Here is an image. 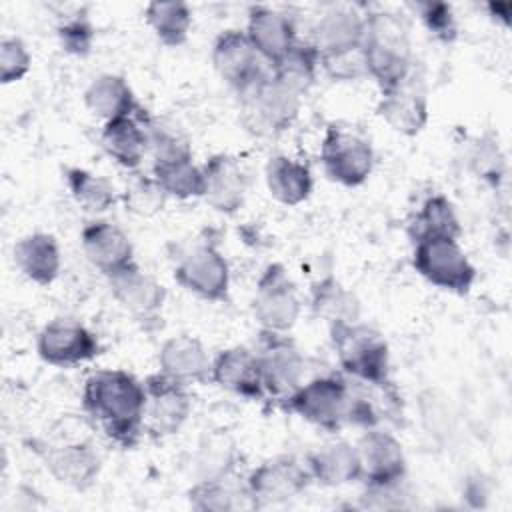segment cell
Returning <instances> with one entry per match:
<instances>
[{"instance_id": "cell-1", "label": "cell", "mask_w": 512, "mask_h": 512, "mask_svg": "<svg viewBox=\"0 0 512 512\" xmlns=\"http://www.w3.org/2000/svg\"><path fill=\"white\" fill-rule=\"evenodd\" d=\"M82 408L116 446H138L144 434L146 390L134 374L120 368L92 372L82 388Z\"/></svg>"}, {"instance_id": "cell-2", "label": "cell", "mask_w": 512, "mask_h": 512, "mask_svg": "<svg viewBox=\"0 0 512 512\" xmlns=\"http://www.w3.org/2000/svg\"><path fill=\"white\" fill-rule=\"evenodd\" d=\"M368 78L380 92L400 86L412 76V44L404 20L392 12H368L362 40Z\"/></svg>"}, {"instance_id": "cell-3", "label": "cell", "mask_w": 512, "mask_h": 512, "mask_svg": "<svg viewBox=\"0 0 512 512\" xmlns=\"http://www.w3.org/2000/svg\"><path fill=\"white\" fill-rule=\"evenodd\" d=\"M332 348L342 372L358 382H390V348L386 338L372 326L342 322L328 326Z\"/></svg>"}, {"instance_id": "cell-4", "label": "cell", "mask_w": 512, "mask_h": 512, "mask_svg": "<svg viewBox=\"0 0 512 512\" xmlns=\"http://www.w3.org/2000/svg\"><path fill=\"white\" fill-rule=\"evenodd\" d=\"M240 98V122L254 136H280L298 118L302 94L268 72Z\"/></svg>"}, {"instance_id": "cell-5", "label": "cell", "mask_w": 512, "mask_h": 512, "mask_svg": "<svg viewBox=\"0 0 512 512\" xmlns=\"http://www.w3.org/2000/svg\"><path fill=\"white\" fill-rule=\"evenodd\" d=\"M348 404L350 380L324 374L302 382L280 406L326 432H340L348 424Z\"/></svg>"}, {"instance_id": "cell-6", "label": "cell", "mask_w": 512, "mask_h": 512, "mask_svg": "<svg viewBox=\"0 0 512 512\" xmlns=\"http://www.w3.org/2000/svg\"><path fill=\"white\" fill-rule=\"evenodd\" d=\"M412 266L432 286L464 296L476 282V266L454 238H432L412 244Z\"/></svg>"}, {"instance_id": "cell-7", "label": "cell", "mask_w": 512, "mask_h": 512, "mask_svg": "<svg viewBox=\"0 0 512 512\" xmlns=\"http://www.w3.org/2000/svg\"><path fill=\"white\" fill-rule=\"evenodd\" d=\"M300 312L302 300L284 264H268L258 276L252 298V316L256 324L262 332L288 334L298 322Z\"/></svg>"}, {"instance_id": "cell-8", "label": "cell", "mask_w": 512, "mask_h": 512, "mask_svg": "<svg viewBox=\"0 0 512 512\" xmlns=\"http://www.w3.org/2000/svg\"><path fill=\"white\" fill-rule=\"evenodd\" d=\"M320 162L332 182L356 188L362 186L374 170V150L358 132L332 124L322 136Z\"/></svg>"}, {"instance_id": "cell-9", "label": "cell", "mask_w": 512, "mask_h": 512, "mask_svg": "<svg viewBox=\"0 0 512 512\" xmlns=\"http://www.w3.org/2000/svg\"><path fill=\"white\" fill-rule=\"evenodd\" d=\"M266 398L282 404L306 376V358L288 334L262 332L256 346Z\"/></svg>"}, {"instance_id": "cell-10", "label": "cell", "mask_w": 512, "mask_h": 512, "mask_svg": "<svg viewBox=\"0 0 512 512\" xmlns=\"http://www.w3.org/2000/svg\"><path fill=\"white\" fill-rule=\"evenodd\" d=\"M312 478L304 460L296 456H274L258 464L246 478L244 488L250 498L252 508H264L274 504H284L300 496Z\"/></svg>"}, {"instance_id": "cell-11", "label": "cell", "mask_w": 512, "mask_h": 512, "mask_svg": "<svg viewBox=\"0 0 512 512\" xmlns=\"http://www.w3.org/2000/svg\"><path fill=\"white\" fill-rule=\"evenodd\" d=\"M212 64L216 74L238 94H246L268 72V64L252 46L244 30L228 28L212 44Z\"/></svg>"}, {"instance_id": "cell-12", "label": "cell", "mask_w": 512, "mask_h": 512, "mask_svg": "<svg viewBox=\"0 0 512 512\" xmlns=\"http://www.w3.org/2000/svg\"><path fill=\"white\" fill-rule=\"evenodd\" d=\"M36 352L42 362L56 368H74L100 354L96 334L74 318H54L42 326L36 338Z\"/></svg>"}, {"instance_id": "cell-13", "label": "cell", "mask_w": 512, "mask_h": 512, "mask_svg": "<svg viewBox=\"0 0 512 512\" xmlns=\"http://www.w3.org/2000/svg\"><path fill=\"white\" fill-rule=\"evenodd\" d=\"M144 390V432L152 438H168L176 434L192 412V396L188 386L168 378L162 372H156L146 376Z\"/></svg>"}, {"instance_id": "cell-14", "label": "cell", "mask_w": 512, "mask_h": 512, "mask_svg": "<svg viewBox=\"0 0 512 512\" xmlns=\"http://www.w3.org/2000/svg\"><path fill=\"white\" fill-rule=\"evenodd\" d=\"M174 280L208 302H226L230 294V266L212 242L186 252L174 268Z\"/></svg>"}, {"instance_id": "cell-15", "label": "cell", "mask_w": 512, "mask_h": 512, "mask_svg": "<svg viewBox=\"0 0 512 512\" xmlns=\"http://www.w3.org/2000/svg\"><path fill=\"white\" fill-rule=\"evenodd\" d=\"M354 446L360 460V482L364 486H388L406 480V454L392 432L380 426L368 428Z\"/></svg>"}, {"instance_id": "cell-16", "label": "cell", "mask_w": 512, "mask_h": 512, "mask_svg": "<svg viewBox=\"0 0 512 512\" xmlns=\"http://www.w3.org/2000/svg\"><path fill=\"white\" fill-rule=\"evenodd\" d=\"M114 300L142 326L158 324L162 320V308L166 302V288L138 262L122 268L106 278Z\"/></svg>"}, {"instance_id": "cell-17", "label": "cell", "mask_w": 512, "mask_h": 512, "mask_svg": "<svg viewBox=\"0 0 512 512\" xmlns=\"http://www.w3.org/2000/svg\"><path fill=\"white\" fill-rule=\"evenodd\" d=\"M50 476L72 490H88L100 476L102 460L86 442H64L36 448Z\"/></svg>"}, {"instance_id": "cell-18", "label": "cell", "mask_w": 512, "mask_h": 512, "mask_svg": "<svg viewBox=\"0 0 512 512\" xmlns=\"http://www.w3.org/2000/svg\"><path fill=\"white\" fill-rule=\"evenodd\" d=\"M80 244L88 262L106 278L134 264L130 236L110 220H92L80 232Z\"/></svg>"}, {"instance_id": "cell-19", "label": "cell", "mask_w": 512, "mask_h": 512, "mask_svg": "<svg viewBox=\"0 0 512 512\" xmlns=\"http://www.w3.org/2000/svg\"><path fill=\"white\" fill-rule=\"evenodd\" d=\"M244 32L268 68L276 66L298 42L292 16L270 6H250Z\"/></svg>"}, {"instance_id": "cell-20", "label": "cell", "mask_w": 512, "mask_h": 512, "mask_svg": "<svg viewBox=\"0 0 512 512\" xmlns=\"http://www.w3.org/2000/svg\"><path fill=\"white\" fill-rule=\"evenodd\" d=\"M204 172V200L220 214L232 216L244 206L248 180L240 162L226 154L216 152L202 164Z\"/></svg>"}, {"instance_id": "cell-21", "label": "cell", "mask_w": 512, "mask_h": 512, "mask_svg": "<svg viewBox=\"0 0 512 512\" xmlns=\"http://www.w3.org/2000/svg\"><path fill=\"white\" fill-rule=\"evenodd\" d=\"M210 380L218 388L246 400L266 398L256 350L246 346H230L218 352L212 360Z\"/></svg>"}, {"instance_id": "cell-22", "label": "cell", "mask_w": 512, "mask_h": 512, "mask_svg": "<svg viewBox=\"0 0 512 512\" xmlns=\"http://www.w3.org/2000/svg\"><path fill=\"white\" fill-rule=\"evenodd\" d=\"M380 94L376 112L394 132L402 136H416L426 128L430 116L428 98L414 74L400 86Z\"/></svg>"}, {"instance_id": "cell-23", "label": "cell", "mask_w": 512, "mask_h": 512, "mask_svg": "<svg viewBox=\"0 0 512 512\" xmlns=\"http://www.w3.org/2000/svg\"><path fill=\"white\" fill-rule=\"evenodd\" d=\"M158 372L182 384H202L210 380L212 358L204 344L190 334L168 338L158 352Z\"/></svg>"}, {"instance_id": "cell-24", "label": "cell", "mask_w": 512, "mask_h": 512, "mask_svg": "<svg viewBox=\"0 0 512 512\" xmlns=\"http://www.w3.org/2000/svg\"><path fill=\"white\" fill-rule=\"evenodd\" d=\"M312 482L320 486H344L360 482V460L356 446L344 440L326 442L304 458Z\"/></svg>"}, {"instance_id": "cell-25", "label": "cell", "mask_w": 512, "mask_h": 512, "mask_svg": "<svg viewBox=\"0 0 512 512\" xmlns=\"http://www.w3.org/2000/svg\"><path fill=\"white\" fill-rule=\"evenodd\" d=\"M364 28L366 14L350 6H334L318 18L312 44L318 48L320 56L354 50L362 46Z\"/></svg>"}, {"instance_id": "cell-26", "label": "cell", "mask_w": 512, "mask_h": 512, "mask_svg": "<svg viewBox=\"0 0 512 512\" xmlns=\"http://www.w3.org/2000/svg\"><path fill=\"white\" fill-rule=\"evenodd\" d=\"M14 264L34 284H52L62 268V252L58 240L48 232H32L22 236L12 250Z\"/></svg>"}, {"instance_id": "cell-27", "label": "cell", "mask_w": 512, "mask_h": 512, "mask_svg": "<svg viewBox=\"0 0 512 512\" xmlns=\"http://www.w3.org/2000/svg\"><path fill=\"white\" fill-rule=\"evenodd\" d=\"M142 112L136 116L108 120L104 122L100 132V144L104 152L126 170H136L148 152V138L142 124Z\"/></svg>"}, {"instance_id": "cell-28", "label": "cell", "mask_w": 512, "mask_h": 512, "mask_svg": "<svg viewBox=\"0 0 512 512\" xmlns=\"http://www.w3.org/2000/svg\"><path fill=\"white\" fill-rule=\"evenodd\" d=\"M264 180L270 196L284 206H298L306 202L314 190V176L310 166L286 154L268 158Z\"/></svg>"}, {"instance_id": "cell-29", "label": "cell", "mask_w": 512, "mask_h": 512, "mask_svg": "<svg viewBox=\"0 0 512 512\" xmlns=\"http://www.w3.org/2000/svg\"><path fill=\"white\" fill-rule=\"evenodd\" d=\"M84 104L104 122L122 116H136L142 112V106L138 104L128 80L112 72H104L88 84L84 92Z\"/></svg>"}, {"instance_id": "cell-30", "label": "cell", "mask_w": 512, "mask_h": 512, "mask_svg": "<svg viewBox=\"0 0 512 512\" xmlns=\"http://www.w3.org/2000/svg\"><path fill=\"white\" fill-rule=\"evenodd\" d=\"M310 310L328 326L360 320V300L336 276L326 274L310 286Z\"/></svg>"}, {"instance_id": "cell-31", "label": "cell", "mask_w": 512, "mask_h": 512, "mask_svg": "<svg viewBox=\"0 0 512 512\" xmlns=\"http://www.w3.org/2000/svg\"><path fill=\"white\" fill-rule=\"evenodd\" d=\"M406 232L412 244L420 240H432V238L460 240L462 224L450 198L444 194H432L420 204Z\"/></svg>"}, {"instance_id": "cell-32", "label": "cell", "mask_w": 512, "mask_h": 512, "mask_svg": "<svg viewBox=\"0 0 512 512\" xmlns=\"http://www.w3.org/2000/svg\"><path fill=\"white\" fill-rule=\"evenodd\" d=\"M152 176L166 196L178 200L204 196V172L194 156L152 162Z\"/></svg>"}, {"instance_id": "cell-33", "label": "cell", "mask_w": 512, "mask_h": 512, "mask_svg": "<svg viewBox=\"0 0 512 512\" xmlns=\"http://www.w3.org/2000/svg\"><path fill=\"white\" fill-rule=\"evenodd\" d=\"M188 504L198 512H232L242 506H250V498L244 486H234L230 476L200 478L186 492Z\"/></svg>"}, {"instance_id": "cell-34", "label": "cell", "mask_w": 512, "mask_h": 512, "mask_svg": "<svg viewBox=\"0 0 512 512\" xmlns=\"http://www.w3.org/2000/svg\"><path fill=\"white\" fill-rule=\"evenodd\" d=\"M144 18L154 36L168 48H178L188 40L192 26V10L186 2H150L144 8Z\"/></svg>"}, {"instance_id": "cell-35", "label": "cell", "mask_w": 512, "mask_h": 512, "mask_svg": "<svg viewBox=\"0 0 512 512\" xmlns=\"http://www.w3.org/2000/svg\"><path fill=\"white\" fill-rule=\"evenodd\" d=\"M66 186L74 202L92 214H102L118 202V192L112 182L86 168L70 166L64 170Z\"/></svg>"}, {"instance_id": "cell-36", "label": "cell", "mask_w": 512, "mask_h": 512, "mask_svg": "<svg viewBox=\"0 0 512 512\" xmlns=\"http://www.w3.org/2000/svg\"><path fill=\"white\" fill-rule=\"evenodd\" d=\"M320 68V52L312 42H296L294 48L276 64L270 68V72L286 82L290 88L300 92L302 96L310 90V86L316 80Z\"/></svg>"}, {"instance_id": "cell-37", "label": "cell", "mask_w": 512, "mask_h": 512, "mask_svg": "<svg viewBox=\"0 0 512 512\" xmlns=\"http://www.w3.org/2000/svg\"><path fill=\"white\" fill-rule=\"evenodd\" d=\"M142 124L148 138V152L152 154L154 162L194 156L188 138L174 124L150 116L146 110L142 112Z\"/></svg>"}, {"instance_id": "cell-38", "label": "cell", "mask_w": 512, "mask_h": 512, "mask_svg": "<svg viewBox=\"0 0 512 512\" xmlns=\"http://www.w3.org/2000/svg\"><path fill=\"white\" fill-rule=\"evenodd\" d=\"M468 164L476 178H480L482 182H486L492 188L500 186V182L504 180V174H506V158H504V152L492 132L482 134L474 142Z\"/></svg>"}, {"instance_id": "cell-39", "label": "cell", "mask_w": 512, "mask_h": 512, "mask_svg": "<svg viewBox=\"0 0 512 512\" xmlns=\"http://www.w3.org/2000/svg\"><path fill=\"white\" fill-rule=\"evenodd\" d=\"M412 8L432 38L444 44H450L456 40L458 24H456L454 10L448 2L422 0V2H414Z\"/></svg>"}, {"instance_id": "cell-40", "label": "cell", "mask_w": 512, "mask_h": 512, "mask_svg": "<svg viewBox=\"0 0 512 512\" xmlns=\"http://www.w3.org/2000/svg\"><path fill=\"white\" fill-rule=\"evenodd\" d=\"M56 36L66 54L84 58L92 52V46L96 40V28L86 14L78 12V14L66 16L56 26Z\"/></svg>"}, {"instance_id": "cell-41", "label": "cell", "mask_w": 512, "mask_h": 512, "mask_svg": "<svg viewBox=\"0 0 512 512\" xmlns=\"http://www.w3.org/2000/svg\"><path fill=\"white\" fill-rule=\"evenodd\" d=\"M124 204L126 210L138 214V216H152L158 210H162L166 194L160 188V184L154 180V176H142L138 174L124 192Z\"/></svg>"}, {"instance_id": "cell-42", "label": "cell", "mask_w": 512, "mask_h": 512, "mask_svg": "<svg viewBox=\"0 0 512 512\" xmlns=\"http://www.w3.org/2000/svg\"><path fill=\"white\" fill-rule=\"evenodd\" d=\"M32 68V54L22 38L6 36L0 42V82L12 84L22 80Z\"/></svg>"}, {"instance_id": "cell-43", "label": "cell", "mask_w": 512, "mask_h": 512, "mask_svg": "<svg viewBox=\"0 0 512 512\" xmlns=\"http://www.w3.org/2000/svg\"><path fill=\"white\" fill-rule=\"evenodd\" d=\"M320 68L326 72V76H330L332 80H338V82H352V80L368 78L362 46L354 48V50L338 52V54L320 56Z\"/></svg>"}, {"instance_id": "cell-44", "label": "cell", "mask_w": 512, "mask_h": 512, "mask_svg": "<svg viewBox=\"0 0 512 512\" xmlns=\"http://www.w3.org/2000/svg\"><path fill=\"white\" fill-rule=\"evenodd\" d=\"M236 462V452L232 444H226L220 438L208 440V444L200 446L198 464L204 470L202 478H218V476H230Z\"/></svg>"}, {"instance_id": "cell-45", "label": "cell", "mask_w": 512, "mask_h": 512, "mask_svg": "<svg viewBox=\"0 0 512 512\" xmlns=\"http://www.w3.org/2000/svg\"><path fill=\"white\" fill-rule=\"evenodd\" d=\"M406 498H408V492L404 488V482L388 484V486H364L358 506L366 510H394V508H404Z\"/></svg>"}, {"instance_id": "cell-46", "label": "cell", "mask_w": 512, "mask_h": 512, "mask_svg": "<svg viewBox=\"0 0 512 512\" xmlns=\"http://www.w3.org/2000/svg\"><path fill=\"white\" fill-rule=\"evenodd\" d=\"M486 10L494 22H498L502 26H510V14H512L510 2H488Z\"/></svg>"}]
</instances>
